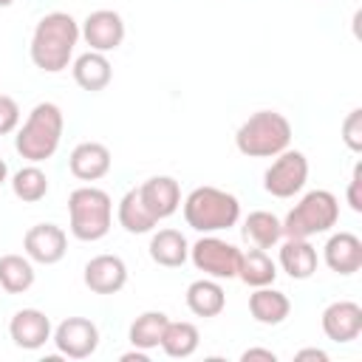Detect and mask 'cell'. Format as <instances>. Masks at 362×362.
<instances>
[{
    "mask_svg": "<svg viewBox=\"0 0 362 362\" xmlns=\"http://www.w3.org/2000/svg\"><path fill=\"white\" fill-rule=\"evenodd\" d=\"M76 42H79V23L68 11H48L34 25L28 54L42 74H59L68 68Z\"/></svg>",
    "mask_w": 362,
    "mask_h": 362,
    "instance_id": "obj_1",
    "label": "cell"
},
{
    "mask_svg": "<svg viewBox=\"0 0 362 362\" xmlns=\"http://www.w3.org/2000/svg\"><path fill=\"white\" fill-rule=\"evenodd\" d=\"M62 130H65V116L59 110V105L54 102H40L31 107L28 119L23 122V127L17 130L14 136V150L31 161V164H40V161H48L59 141H62Z\"/></svg>",
    "mask_w": 362,
    "mask_h": 362,
    "instance_id": "obj_2",
    "label": "cell"
},
{
    "mask_svg": "<svg viewBox=\"0 0 362 362\" xmlns=\"http://www.w3.org/2000/svg\"><path fill=\"white\" fill-rule=\"evenodd\" d=\"M184 221L201 235L232 229L240 221V201L218 187H195L184 198Z\"/></svg>",
    "mask_w": 362,
    "mask_h": 362,
    "instance_id": "obj_3",
    "label": "cell"
},
{
    "mask_svg": "<svg viewBox=\"0 0 362 362\" xmlns=\"http://www.w3.org/2000/svg\"><path fill=\"white\" fill-rule=\"evenodd\" d=\"M291 144V122L277 110L252 113L235 133V147L249 158H274Z\"/></svg>",
    "mask_w": 362,
    "mask_h": 362,
    "instance_id": "obj_4",
    "label": "cell"
},
{
    "mask_svg": "<svg viewBox=\"0 0 362 362\" xmlns=\"http://www.w3.org/2000/svg\"><path fill=\"white\" fill-rule=\"evenodd\" d=\"M113 201L99 187H76L68 195V226L76 240L93 243L110 232Z\"/></svg>",
    "mask_w": 362,
    "mask_h": 362,
    "instance_id": "obj_5",
    "label": "cell"
},
{
    "mask_svg": "<svg viewBox=\"0 0 362 362\" xmlns=\"http://www.w3.org/2000/svg\"><path fill=\"white\" fill-rule=\"evenodd\" d=\"M339 221V201L328 189H311L305 192L294 209L280 221L286 238H311V235H325L337 226Z\"/></svg>",
    "mask_w": 362,
    "mask_h": 362,
    "instance_id": "obj_6",
    "label": "cell"
},
{
    "mask_svg": "<svg viewBox=\"0 0 362 362\" xmlns=\"http://www.w3.org/2000/svg\"><path fill=\"white\" fill-rule=\"evenodd\" d=\"M189 260L212 280H235L240 266V249L218 235H201L189 246Z\"/></svg>",
    "mask_w": 362,
    "mask_h": 362,
    "instance_id": "obj_7",
    "label": "cell"
},
{
    "mask_svg": "<svg viewBox=\"0 0 362 362\" xmlns=\"http://www.w3.org/2000/svg\"><path fill=\"white\" fill-rule=\"evenodd\" d=\"M308 181V158L300 150H283L274 156L269 170L263 173V189L272 198H291Z\"/></svg>",
    "mask_w": 362,
    "mask_h": 362,
    "instance_id": "obj_8",
    "label": "cell"
},
{
    "mask_svg": "<svg viewBox=\"0 0 362 362\" xmlns=\"http://www.w3.org/2000/svg\"><path fill=\"white\" fill-rule=\"evenodd\" d=\"M51 342L68 359H88L99 348V328L88 317H68L54 328Z\"/></svg>",
    "mask_w": 362,
    "mask_h": 362,
    "instance_id": "obj_9",
    "label": "cell"
},
{
    "mask_svg": "<svg viewBox=\"0 0 362 362\" xmlns=\"http://www.w3.org/2000/svg\"><path fill=\"white\" fill-rule=\"evenodd\" d=\"M124 20L119 11L113 8H96L85 17L82 28H79V37L90 45V51H99V54H107V51H116L122 42H124Z\"/></svg>",
    "mask_w": 362,
    "mask_h": 362,
    "instance_id": "obj_10",
    "label": "cell"
},
{
    "mask_svg": "<svg viewBox=\"0 0 362 362\" xmlns=\"http://www.w3.org/2000/svg\"><path fill=\"white\" fill-rule=\"evenodd\" d=\"M23 249H25V257L31 263L54 266L68 252V235L57 223H34L23 238Z\"/></svg>",
    "mask_w": 362,
    "mask_h": 362,
    "instance_id": "obj_11",
    "label": "cell"
},
{
    "mask_svg": "<svg viewBox=\"0 0 362 362\" xmlns=\"http://www.w3.org/2000/svg\"><path fill=\"white\" fill-rule=\"evenodd\" d=\"M82 280L93 294H116L127 286V263L119 255H96L85 263Z\"/></svg>",
    "mask_w": 362,
    "mask_h": 362,
    "instance_id": "obj_12",
    "label": "cell"
},
{
    "mask_svg": "<svg viewBox=\"0 0 362 362\" xmlns=\"http://www.w3.org/2000/svg\"><path fill=\"white\" fill-rule=\"evenodd\" d=\"M320 325L331 342H354L362 334V305L354 300H337L325 305Z\"/></svg>",
    "mask_w": 362,
    "mask_h": 362,
    "instance_id": "obj_13",
    "label": "cell"
},
{
    "mask_svg": "<svg viewBox=\"0 0 362 362\" xmlns=\"http://www.w3.org/2000/svg\"><path fill=\"white\" fill-rule=\"evenodd\" d=\"M54 328L51 320L45 317V311L40 308H20L14 311V317L8 320V337L17 348L23 351H37L51 339Z\"/></svg>",
    "mask_w": 362,
    "mask_h": 362,
    "instance_id": "obj_14",
    "label": "cell"
},
{
    "mask_svg": "<svg viewBox=\"0 0 362 362\" xmlns=\"http://www.w3.org/2000/svg\"><path fill=\"white\" fill-rule=\"evenodd\" d=\"M139 195H141V204L147 206V212L156 221H164V218L175 215L178 206H181V187L170 175H153V178H147L139 187Z\"/></svg>",
    "mask_w": 362,
    "mask_h": 362,
    "instance_id": "obj_15",
    "label": "cell"
},
{
    "mask_svg": "<svg viewBox=\"0 0 362 362\" xmlns=\"http://www.w3.org/2000/svg\"><path fill=\"white\" fill-rule=\"evenodd\" d=\"M110 150L102 141H82L68 156V170L79 181H99L110 173Z\"/></svg>",
    "mask_w": 362,
    "mask_h": 362,
    "instance_id": "obj_16",
    "label": "cell"
},
{
    "mask_svg": "<svg viewBox=\"0 0 362 362\" xmlns=\"http://www.w3.org/2000/svg\"><path fill=\"white\" fill-rule=\"evenodd\" d=\"M322 260L331 272H337L342 277L356 274L362 269V240L354 232H334L325 240Z\"/></svg>",
    "mask_w": 362,
    "mask_h": 362,
    "instance_id": "obj_17",
    "label": "cell"
},
{
    "mask_svg": "<svg viewBox=\"0 0 362 362\" xmlns=\"http://www.w3.org/2000/svg\"><path fill=\"white\" fill-rule=\"evenodd\" d=\"M71 74H74V82L88 90V93H99L110 85L113 79V68H110V59L99 51H85L74 59L71 65Z\"/></svg>",
    "mask_w": 362,
    "mask_h": 362,
    "instance_id": "obj_18",
    "label": "cell"
},
{
    "mask_svg": "<svg viewBox=\"0 0 362 362\" xmlns=\"http://www.w3.org/2000/svg\"><path fill=\"white\" fill-rule=\"evenodd\" d=\"M317 249L308 243V238H286L280 246V269L291 280H308L317 272Z\"/></svg>",
    "mask_w": 362,
    "mask_h": 362,
    "instance_id": "obj_19",
    "label": "cell"
},
{
    "mask_svg": "<svg viewBox=\"0 0 362 362\" xmlns=\"http://www.w3.org/2000/svg\"><path fill=\"white\" fill-rule=\"evenodd\" d=\"M184 300H187V308L204 320L218 317L226 308V291H223L221 280H212V277H201V280L189 283Z\"/></svg>",
    "mask_w": 362,
    "mask_h": 362,
    "instance_id": "obj_20",
    "label": "cell"
},
{
    "mask_svg": "<svg viewBox=\"0 0 362 362\" xmlns=\"http://www.w3.org/2000/svg\"><path fill=\"white\" fill-rule=\"evenodd\" d=\"M249 314L260 325H280L291 314V300L277 288L260 286L249 294Z\"/></svg>",
    "mask_w": 362,
    "mask_h": 362,
    "instance_id": "obj_21",
    "label": "cell"
},
{
    "mask_svg": "<svg viewBox=\"0 0 362 362\" xmlns=\"http://www.w3.org/2000/svg\"><path fill=\"white\" fill-rule=\"evenodd\" d=\"M147 249H150L153 263H158L164 269H178L189 257V243H187V238L178 229H158L150 238V246Z\"/></svg>",
    "mask_w": 362,
    "mask_h": 362,
    "instance_id": "obj_22",
    "label": "cell"
},
{
    "mask_svg": "<svg viewBox=\"0 0 362 362\" xmlns=\"http://www.w3.org/2000/svg\"><path fill=\"white\" fill-rule=\"evenodd\" d=\"M116 218H119V226H122L124 232H130V235H147V232H153V226L158 223V221L147 212V206L141 204L139 187H133V189H127V192L122 195L119 209H116Z\"/></svg>",
    "mask_w": 362,
    "mask_h": 362,
    "instance_id": "obj_23",
    "label": "cell"
},
{
    "mask_svg": "<svg viewBox=\"0 0 362 362\" xmlns=\"http://www.w3.org/2000/svg\"><path fill=\"white\" fill-rule=\"evenodd\" d=\"M243 238L257 249H272L283 238V223L274 212L255 209L243 218Z\"/></svg>",
    "mask_w": 362,
    "mask_h": 362,
    "instance_id": "obj_24",
    "label": "cell"
},
{
    "mask_svg": "<svg viewBox=\"0 0 362 362\" xmlns=\"http://www.w3.org/2000/svg\"><path fill=\"white\" fill-rule=\"evenodd\" d=\"M238 277L252 286V288H260V286H272L274 277H277V263L266 255V249H249V252H240V266H238Z\"/></svg>",
    "mask_w": 362,
    "mask_h": 362,
    "instance_id": "obj_25",
    "label": "cell"
},
{
    "mask_svg": "<svg viewBox=\"0 0 362 362\" xmlns=\"http://www.w3.org/2000/svg\"><path fill=\"white\" fill-rule=\"evenodd\" d=\"M167 322H170V320H167L164 311H144V314H139V317L130 322V331H127L130 345H133V348H141V351L158 348Z\"/></svg>",
    "mask_w": 362,
    "mask_h": 362,
    "instance_id": "obj_26",
    "label": "cell"
},
{
    "mask_svg": "<svg viewBox=\"0 0 362 362\" xmlns=\"http://www.w3.org/2000/svg\"><path fill=\"white\" fill-rule=\"evenodd\" d=\"M34 286V263L25 255H0V288L6 294H23Z\"/></svg>",
    "mask_w": 362,
    "mask_h": 362,
    "instance_id": "obj_27",
    "label": "cell"
},
{
    "mask_svg": "<svg viewBox=\"0 0 362 362\" xmlns=\"http://www.w3.org/2000/svg\"><path fill=\"white\" fill-rule=\"evenodd\" d=\"M198 342H201V334L192 322L181 320V322H167L164 328V337H161V351L173 359H187L198 351Z\"/></svg>",
    "mask_w": 362,
    "mask_h": 362,
    "instance_id": "obj_28",
    "label": "cell"
},
{
    "mask_svg": "<svg viewBox=\"0 0 362 362\" xmlns=\"http://www.w3.org/2000/svg\"><path fill=\"white\" fill-rule=\"evenodd\" d=\"M11 192L23 201V204H37L48 195V175L37 167V164H28V167H20L14 175H11Z\"/></svg>",
    "mask_w": 362,
    "mask_h": 362,
    "instance_id": "obj_29",
    "label": "cell"
},
{
    "mask_svg": "<svg viewBox=\"0 0 362 362\" xmlns=\"http://www.w3.org/2000/svg\"><path fill=\"white\" fill-rule=\"evenodd\" d=\"M342 141L351 153H362V107H354L342 122Z\"/></svg>",
    "mask_w": 362,
    "mask_h": 362,
    "instance_id": "obj_30",
    "label": "cell"
},
{
    "mask_svg": "<svg viewBox=\"0 0 362 362\" xmlns=\"http://www.w3.org/2000/svg\"><path fill=\"white\" fill-rule=\"evenodd\" d=\"M17 124H20V105L11 96L0 93V136L17 130Z\"/></svg>",
    "mask_w": 362,
    "mask_h": 362,
    "instance_id": "obj_31",
    "label": "cell"
},
{
    "mask_svg": "<svg viewBox=\"0 0 362 362\" xmlns=\"http://www.w3.org/2000/svg\"><path fill=\"white\" fill-rule=\"evenodd\" d=\"M345 198H348V206H351L354 212H362V164L354 167V175H351V181H348Z\"/></svg>",
    "mask_w": 362,
    "mask_h": 362,
    "instance_id": "obj_32",
    "label": "cell"
},
{
    "mask_svg": "<svg viewBox=\"0 0 362 362\" xmlns=\"http://www.w3.org/2000/svg\"><path fill=\"white\" fill-rule=\"evenodd\" d=\"M255 359L274 362V359H277V354H274V351H269V348H249V351H243V354H240V362H255Z\"/></svg>",
    "mask_w": 362,
    "mask_h": 362,
    "instance_id": "obj_33",
    "label": "cell"
},
{
    "mask_svg": "<svg viewBox=\"0 0 362 362\" xmlns=\"http://www.w3.org/2000/svg\"><path fill=\"white\" fill-rule=\"evenodd\" d=\"M294 359H297V362H303V359L325 362V359H328V354H325V351H320V348H303V351H297V354H294Z\"/></svg>",
    "mask_w": 362,
    "mask_h": 362,
    "instance_id": "obj_34",
    "label": "cell"
},
{
    "mask_svg": "<svg viewBox=\"0 0 362 362\" xmlns=\"http://www.w3.org/2000/svg\"><path fill=\"white\" fill-rule=\"evenodd\" d=\"M119 359H122V362H147V351H141V348H133V351L122 354Z\"/></svg>",
    "mask_w": 362,
    "mask_h": 362,
    "instance_id": "obj_35",
    "label": "cell"
},
{
    "mask_svg": "<svg viewBox=\"0 0 362 362\" xmlns=\"http://www.w3.org/2000/svg\"><path fill=\"white\" fill-rule=\"evenodd\" d=\"M6 181H8V164H6L3 158H0V187H3Z\"/></svg>",
    "mask_w": 362,
    "mask_h": 362,
    "instance_id": "obj_36",
    "label": "cell"
},
{
    "mask_svg": "<svg viewBox=\"0 0 362 362\" xmlns=\"http://www.w3.org/2000/svg\"><path fill=\"white\" fill-rule=\"evenodd\" d=\"M11 3H14V0H0V8H8Z\"/></svg>",
    "mask_w": 362,
    "mask_h": 362,
    "instance_id": "obj_37",
    "label": "cell"
}]
</instances>
